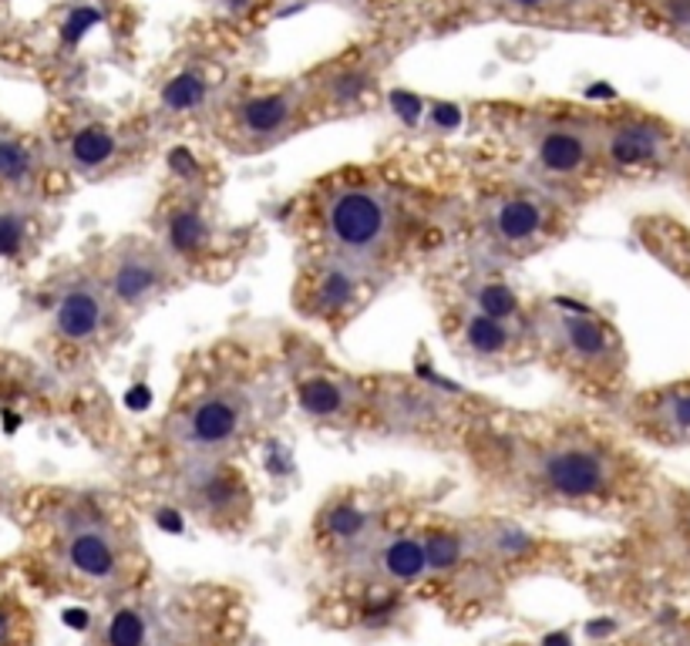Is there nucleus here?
Masks as SVG:
<instances>
[{
	"label": "nucleus",
	"instance_id": "nucleus-27",
	"mask_svg": "<svg viewBox=\"0 0 690 646\" xmlns=\"http://www.w3.org/2000/svg\"><path fill=\"white\" fill-rule=\"evenodd\" d=\"M367 75L364 71H341V75H334L331 78V98L337 101V105H351V101H357L364 91H367Z\"/></svg>",
	"mask_w": 690,
	"mask_h": 646
},
{
	"label": "nucleus",
	"instance_id": "nucleus-38",
	"mask_svg": "<svg viewBox=\"0 0 690 646\" xmlns=\"http://www.w3.org/2000/svg\"><path fill=\"white\" fill-rule=\"evenodd\" d=\"M545 646H570V636H545Z\"/></svg>",
	"mask_w": 690,
	"mask_h": 646
},
{
	"label": "nucleus",
	"instance_id": "nucleus-35",
	"mask_svg": "<svg viewBox=\"0 0 690 646\" xmlns=\"http://www.w3.org/2000/svg\"><path fill=\"white\" fill-rule=\"evenodd\" d=\"M8 636H11V616H8V609H0V646L8 643Z\"/></svg>",
	"mask_w": 690,
	"mask_h": 646
},
{
	"label": "nucleus",
	"instance_id": "nucleus-14",
	"mask_svg": "<svg viewBox=\"0 0 690 646\" xmlns=\"http://www.w3.org/2000/svg\"><path fill=\"white\" fill-rule=\"evenodd\" d=\"M643 424L660 441H690V381L640 401Z\"/></svg>",
	"mask_w": 690,
	"mask_h": 646
},
{
	"label": "nucleus",
	"instance_id": "nucleus-10",
	"mask_svg": "<svg viewBox=\"0 0 690 646\" xmlns=\"http://www.w3.org/2000/svg\"><path fill=\"white\" fill-rule=\"evenodd\" d=\"M108 320V300L98 286L78 283L55 303V331L71 344H88L101 334Z\"/></svg>",
	"mask_w": 690,
	"mask_h": 646
},
{
	"label": "nucleus",
	"instance_id": "nucleus-3",
	"mask_svg": "<svg viewBox=\"0 0 690 646\" xmlns=\"http://www.w3.org/2000/svg\"><path fill=\"white\" fill-rule=\"evenodd\" d=\"M253 418V398L246 388H213L196 398L172 424V438L199 461L219 458Z\"/></svg>",
	"mask_w": 690,
	"mask_h": 646
},
{
	"label": "nucleus",
	"instance_id": "nucleus-31",
	"mask_svg": "<svg viewBox=\"0 0 690 646\" xmlns=\"http://www.w3.org/2000/svg\"><path fill=\"white\" fill-rule=\"evenodd\" d=\"M101 21V14L98 11H91V8H78V11H71V18L65 21V41L68 45H75V41H81L85 35H88V28H95Z\"/></svg>",
	"mask_w": 690,
	"mask_h": 646
},
{
	"label": "nucleus",
	"instance_id": "nucleus-37",
	"mask_svg": "<svg viewBox=\"0 0 690 646\" xmlns=\"http://www.w3.org/2000/svg\"><path fill=\"white\" fill-rule=\"evenodd\" d=\"M18 424H21V418H18V414H11V411H4V428H8V434H11Z\"/></svg>",
	"mask_w": 690,
	"mask_h": 646
},
{
	"label": "nucleus",
	"instance_id": "nucleus-28",
	"mask_svg": "<svg viewBox=\"0 0 690 646\" xmlns=\"http://www.w3.org/2000/svg\"><path fill=\"white\" fill-rule=\"evenodd\" d=\"M391 108L407 125H418L428 115V105L418 95H411V91H391Z\"/></svg>",
	"mask_w": 690,
	"mask_h": 646
},
{
	"label": "nucleus",
	"instance_id": "nucleus-8",
	"mask_svg": "<svg viewBox=\"0 0 690 646\" xmlns=\"http://www.w3.org/2000/svg\"><path fill=\"white\" fill-rule=\"evenodd\" d=\"M364 266L334 256L307 283V306L324 320H344L364 300Z\"/></svg>",
	"mask_w": 690,
	"mask_h": 646
},
{
	"label": "nucleus",
	"instance_id": "nucleus-11",
	"mask_svg": "<svg viewBox=\"0 0 690 646\" xmlns=\"http://www.w3.org/2000/svg\"><path fill=\"white\" fill-rule=\"evenodd\" d=\"M549 226V209L532 196H505L489 209V233L509 249H522L542 239Z\"/></svg>",
	"mask_w": 690,
	"mask_h": 646
},
{
	"label": "nucleus",
	"instance_id": "nucleus-21",
	"mask_svg": "<svg viewBox=\"0 0 690 646\" xmlns=\"http://www.w3.org/2000/svg\"><path fill=\"white\" fill-rule=\"evenodd\" d=\"M206 95H209V85L199 71H179L162 88V108L169 115H189V111L203 108Z\"/></svg>",
	"mask_w": 690,
	"mask_h": 646
},
{
	"label": "nucleus",
	"instance_id": "nucleus-34",
	"mask_svg": "<svg viewBox=\"0 0 690 646\" xmlns=\"http://www.w3.org/2000/svg\"><path fill=\"white\" fill-rule=\"evenodd\" d=\"M65 619H68V626H75V629H85V626H88V616H85L81 609H68Z\"/></svg>",
	"mask_w": 690,
	"mask_h": 646
},
{
	"label": "nucleus",
	"instance_id": "nucleus-22",
	"mask_svg": "<svg viewBox=\"0 0 690 646\" xmlns=\"http://www.w3.org/2000/svg\"><path fill=\"white\" fill-rule=\"evenodd\" d=\"M31 173H34L31 151L14 138H0V179L11 186H21Z\"/></svg>",
	"mask_w": 690,
	"mask_h": 646
},
{
	"label": "nucleus",
	"instance_id": "nucleus-23",
	"mask_svg": "<svg viewBox=\"0 0 690 646\" xmlns=\"http://www.w3.org/2000/svg\"><path fill=\"white\" fill-rule=\"evenodd\" d=\"M146 619L135 609H118L108 623V646H142L146 643Z\"/></svg>",
	"mask_w": 690,
	"mask_h": 646
},
{
	"label": "nucleus",
	"instance_id": "nucleus-9",
	"mask_svg": "<svg viewBox=\"0 0 690 646\" xmlns=\"http://www.w3.org/2000/svg\"><path fill=\"white\" fill-rule=\"evenodd\" d=\"M593 161V135L580 125H549L535 138V166L549 179H573Z\"/></svg>",
	"mask_w": 690,
	"mask_h": 646
},
{
	"label": "nucleus",
	"instance_id": "nucleus-32",
	"mask_svg": "<svg viewBox=\"0 0 690 646\" xmlns=\"http://www.w3.org/2000/svg\"><path fill=\"white\" fill-rule=\"evenodd\" d=\"M169 169L186 183V186H193L196 179H199V161H196V155L189 151V148H172L169 151Z\"/></svg>",
	"mask_w": 690,
	"mask_h": 646
},
{
	"label": "nucleus",
	"instance_id": "nucleus-20",
	"mask_svg": "<svg viewBox=\"0 0 690 646\" xmlns=\"http://www.w3.org/2000/svg\"><path fill=\"white\" fill-rule=\"evenodd\" d=\"M381 566L391 579H401V583H411L418 579L428 566V552H425V542L418 539H394L384 556H381Z\"/></svg>",
	"mask_w": 690,
	"mask_h": 646
},
{
	"label": "nucleus",
	"instance_id": "nucleus-4",
	"mask_svg": "<svg viewBox=\"0 0 690 646\" xmlns=\"http://www.w3.org/2000/svg\"><path fill=\"white\" fill-rule=\"evenodd\" d=\"M545 331L570 364L597 378H610L620 361V341L600 316L576 303H552L545 316Z\"/></svg>",
	"mask_w": 690,
	"mask_h": 646
},
{
	"label": "nucleus",
	"instance_id": "nucleus-2",
	"mask_svg": "<svg viewBox=\"0 0 690 646\" xmlns=\"http://www.w3.org/2000/svg\"><path fill=\"white\" fill-rule=\"evenodd\" d=\"M535 481L566 502L597 499L613 489L617 454L597 441H556L535 451Z\"/></svg>",
	"mask_w": 690,
	"mask_h": 646
},
{
	"label": "nucleus",
	"instance_id": "nucleus-29",
	"mask_svg": "<svg viewBox=\"0 0 690 646\" xmlns=\"http://www.w3.org/2000/svg\"><path fill=\"white\" fill-rule=\"evenodd\" d=\"M428 125H432V131H438V135H448V131H455L459 125H462V108L459 105H452V101H435V105H428Z\"/></svg>",
	"mask_w": 690,
	"mask_h": 646
},
{
	"label": "nucleus",
	"instance_id": "nucleus-15",
	"mask_svg": "<svg viewBox=\"0 0 690 646\" xmlns=\"http://www.w3.org/2000/svg\"><path fill=\"white\" fill-rule=\"evenodd\" d=\"M297 404H300L304 414H310L317 421H337V418H344L357 404V394H354L351 381H344L341 374L314 371V374L300 378Z\"/></svg>",
	"mask_w": 690,
	"mask_h": 646
},
{
	"label": "nucleus",
	"instance_id": "nucleus-12",
	"mask_svg": "<svg viewBox=\"0 0 690 646\" xmlns=\"http://www.w3.org/2000/svg\"><path fill=\"white\" fill-rule=\"evenodd\" d=\"M297 105H300V98H297L294 91H263V95H253V98H246V101L236 108V128H239L243 138L273 141V138H280V135L294 125Z\"/></svg>",
	"mask_w": 690,
	"mask_h": 646
},
{
	"label": "nucleus",
	"instance_id": "nucleus-30",
	"mask_svg": "<svg viewBox=\"0 0 690 646\" xmlns=\"http://www.w3.org/2000/svg\"><path fill=\"white\" fill-rule=\"evenodd\" d=\"M660 14L683 41H690V0H660Z\"/></svg>",
	"mask_w": 690,
	"mask_h": 646
},
{
	"label": "nucleus",
	"instance_id": "nucleus-19",
	"mask_svg": "<svg viewBox=\"0 0 690 646\" xmlns=\"http://www.w3.org/2000/svg\"><path fill=\"white\" fill-rule=\"evenodd\" d=\"M469 306L485 313V316L505 320V323H519V316H522L519 293L509 283H502V280H479L469 290Z\"/></svg>",
	"mask_w": 690,
	"mask_h": 646
},
{
	"label": "nucleus",
	"instance_id": "nucleus-36",
	"mask_svg": "<svg viewBox=\"0 0 690 646\" xmlns=\"http://www.w3.org/2000/svg\"><path fill=\"white\" fill-rule=\"evenodd\" d=\"M219 4H223L226 11H246V8H249V0H219Z\"/></svg>",
	"mask_w": 690,
	"mask_h": 646
},
{
	"label": "nucleus",
	"instance_id": "nucleus-7",
	"mask_svg": "<svg viewBox=\"0 0 690 646\" xmlns=\"http://www.w3.org/2000/svg\"><path fill=\"white\" fill-rule=\"evenodd\" d=\"M670 148V128L653 118L617 121L603 135V158L617 169H650L660 166Z\"/></svg>",
	"mask_w": 690,
	"mask_h": 646
},
{
	"label": "nucleus",
	"instance_id": "nucleus-33",
	"mask_svg": "<svg viewBox=\"0 0 690 646\" xmlns=\"http://www.w3.org/2000/svg\"><path fill=\"white\" fill-rule=\"evenodd\" d=\"M502 4H509L515 11H545L556 4V0H502Z\"/></svg>",
	"mask_w": 690,
	"mask_h": 646
},
{
	"label": "nucleus",
	"instance_id": "nucleus-6",
	"mask_svg": "<svg viewBox=\"0 0 690 646\" xmlns=\"http://www.w3.org/2000/svg\"><path fill=\"white\" fill-rule=\"evenodd\" d=\"M159 246L176 263H203L219 253L223 236L216 219L206 213V206L193 196H183L166 206L162 213V239Z\"/></svg>",
	"mask_w": 690,
	"mask_h": 646
},
{
	"label": "nucleus",
	"instance_id": "nucleus-17",
	"mask_svg": "<svg viewBox=\"0 0 690 646\" xmlns=\"http://www.w3.org/2000/svg\"><path fill=\"white\" fill-rule=\"evenodd\" d=\"M462 341L465 348L482 358V361H499L512 351L515 344V323H505V320H495V316H485L479 310H469L465 323H462Z\"/></svg>",
	"mask_w": 690,
	"mask_h": 646
},
{
	"label": "nucleus",
	"instance_id": "nucleus-24",
	"mask_svg": "<svg viewBox=\"0 0 690 646\" xmlns=\"http://www.w3.org/2000/svg\"><path fill=\"white\" fill-rule=\"evenodd\" d=\"M364 522H367L364 512L351 502H341L327 512V532L334 539H357L364 532Z\"/></svg>",
	"mask_w": 690,
	"mask_h": 646
},
{
	"label": "nucleus",
	"instance_id": "nucleus-5",
	"mask_svg": "<svg viewBox=\"0 0 690 646\" xmlns=\"http://www.w3.org/2000/svg\"><path fill=\"white\" fill-rule=\"evenodd\" d=\"M172 280H176V260L159 243L156 246L131 243L111 263L108 293L118 306L142 310L156 303L159 296H166Z\"/></svg>",
	"mask_w": 690,
	"mask_h": 646
},
{
	"label": "nucleus",
	"instance_id": "nucleus-16",
	"mask_svg": "<svg viewBox=\"0 0 690 646\" xmlns=\"http://www.w3.org/2000/svg\"><path fill=\"white\" fill-rule=\"evenodd\" d=\"M68 562L88 579H111L118 569V552L111 536L98 522H81L68 536Z\"/></svg>",
	"mask_w": 690,
	"mask_h": 646
},
{
	"label": "nucleus",
	"instance_id": "nucleus-18",
	"mask_svg": "<svg viewBox=\"0 0 690 646\" xmlns=\"http://www.w3.org/2000/svg\"><path fill=\"white\" fill-rule=\"evenodd\" d=\"M71 161L78 169H85V173H98V169H105L108 161L115 158V151H118V138H115V131L111 128H105V125H85V128H78L75 135H71Z\"/></svg>",
	"mask_w": 690,
	"mask_h": 646
},
{
	"label": "nucleus",
	"instance_id": "nucleus-13",
	"mask_svg": "<svg viewBox=\"0 0 690 646\" xmlns=\"http://www.w3.org/2000/svg\"><path fill=\"white\" fill-rule=\"evenodd\" d=\"M193 492L203 512L209 516H236L246 506V481L239 471H233L223 461L206 458L199 474L193 478Z\"/></svg>",
	"mask_w": 690,
	"mask_h": 646
},
{
	"label": "nucleus",
	"instance_id": "nucleus-1",
	"mask_svg": "<svg viewBox=\"0 0 690 646\" xmlns=\"http://www.w3.org/2000/svg\"><path fill=\"white\" fill-rule=\"evenodd\" d=\"M321 223L334 256L367 266L387 253L397 226V206L387 189L344 186L324 199Z\"/></svg>",
	"mask_w": 690,
	"mask_h": 646
},
{
	"label": "nucleus",
	"instance_id": "nucleus-25",
	"mask_svg": "<svg viewBox=\"0 0 690 646\" xmlns=\"http://www.w3.org/2000/svg\"><path fill=\"white\" fill-rule=\"evenodd\" d=\"M425 552H428L432 569H452L462 556V539L452 536V532H432L425 539Z\"/></svg>",
	"mask_w": 690,
	"mask_h": 646
},
{
	"label": "nucleus",
	"instance_id": "nucleus-26",
	"mask_svg": "<svg viewBox=\"0 0 690 646\" xmlns=\"http://www.w3.org/2000/svg\"><path fill=\"white\" fill-rule=\"evenodd\" d=\"M28 226L18 213H0V256H18L24 249Z\"/></svg>",
	"mask_w": 690,
	"mask_h": 646
}]
</instances>
